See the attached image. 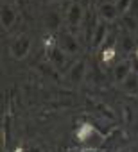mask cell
I'll return each mask as SVG.
<instances>
[{"label":"cell","instance_id":"13","mask_svg":"<svg viewBox=\"0 0 138 152\" xmlns=\"http://www.w3.org/2000/svg\"><path fill=\"white\" fill-rule=\"evenodd\" d=\"M45 27L50 31H57L61 27V15L57 11H48L45 16Z\"/></svg>","mask_w":138,"mask_h":152},{"label":"cell","instance_id":"17","mask_svg":"<svg viewBox=\"0 0 138 152\" xmlns=\"http://www.w3.org/2000/svg\"><path fill=\"white\" fill-rule=\"evenodd\" d=\"M29 152H40V150H38V148H31Z\"/></svg>","mask_w":138,"mask_h":152},{"label":"cell","instance_id":"15","mask_svg":"<svg viewBox=\"0 0 138 152\" xmlns=\"http://www.w3.org/2000/svg\"><path fill=\"white\" fill-rule=\"evenodd\" d=\"M133 2H134V0H115V6H117L120 16H124V15H127V13L131 11Z\"/></svg>","mask_w":138,"mask_h":152},{"label":"cell","instance_id":"6","mask_svg":"<svg viewBox=\"0 0 138 152\" xmlns=\"http://www.w3.org/2000/svg\"><path fill=\"white\" fill-rule=\"evenodd\" d=\"M97 15H99V20L106 22V23H113L120 18V13L115 6V2H111V0H101V2L97 4Z\"/></svg>","mask_w":138,"mask_h":152},{"label":"cell","instance_id":"10","mask_svg":"<svg viewBox=\"0 0 138 152\" xmlns=\"http://www.w3.org/2000/svg\"><path fill=\"white\" fill-rule=\"evenodd\" d=\"M118 48H122L124 54H131V52H134V50L138 48L136 39H134V34L129 32V31H124V32L120 34V38H118Z\"/></svg>","mask_w":138,"mask_h":152},{"label":"cell","instance_id":"7","mask_svg":"<svg viewBox=\"0 0 138 152\" xmlns=\"http://www.w3.org/2000/svg\"><path fill=\"white\" fill-rule=\"evenodd\" d=\"M108 36H109V23H106V22L101 20V22L97 23V27H95L92 38H90V45H92L93 48H102V45L106 43Z\"/></svg>","mask_w":138,"mask_h":152},{"label":"cell","instance_id":"11","mask_svg":"<svg viewBox=\"0 0 138 152\" xmlns=\"http://www.w3.org/2000/svg\"><path fill=\"white\" fill-rule=\"evenodd\" d=\"M16 20H18L16 9H15L11 4H4V7H2V27H4L6 31H9V29L16 23Z\"/></svg>","mask_w":138,"mask_h":152},{"label":"cell","instance_id":"16","mask_svg":"<svg viewBox=\"0 0 138 152\" xmlns=\"http://www.w3.org/2000/svg\"><path fill=\"white\" fill-rule=\"evenodd\" d=\"M77 152H101V148H90V147H81Z\"/></svg>","mask_w":138,"mask_h":152},{"label":"cell","instance_id":"9","mask_svg":"<svg viewBox=\"0 0 138 152\" xmlns=\"http://www.w3.org/2000/svg\"><path fill=\"white\" fill-rule=\"evenodd\" d=\"M84 77H86V63L83 59H79L68 68V79H70L74 84H79Z\"/></svg>","mask_w":138,"mask_h":152},{"label":"cell","instance_id":"1","mask_svg":"<svg viewBox=\"0 0 138 152\" xmlns=\"http://www.w3.org/2000/svg\"><path fill=\"white\" fill-rule=\"evenodd\" d=\"M77 140L81 141L83 147H90V148H101L102 141H104V134L95 129L92 124H81L76 131Z\"/></svg>","mask_w":138,"mask_h":152},{"label":"cell","instance_id":"12","mask_svg":"<svg viewBox=\"0 0 138 152\" xmlns=\"http://www.w3.org/2000/svg\"><path fill=\"white\" fill-rule=\"evenodd\" d=\"M120 88H122L124 93H127V95H138V73L131 72L127 77L120 83Z\"/></svg>","mask_w":138,"mask_h":152},{"label":"cell","instance_id":"14","mask_svg":"<svg viewBox=\"0 0 138 152\" xmlns=\"http://www.w3.org/2000/svg\"><path fill=\"white\" fill-rule=\"evenodd\" d=\"M122 22H124L126 31H129V32H133V34L138 31V18H136V16H133V15L129 16V13H127V15L122 16Z\"/></svg>","mask_w":138,"mask_h":152},{"label":"cell","instance_id":"18","mask_svg":"<svg viewBox=\"0 0 138 152\" xmlns=\"http://www.w3.org/2000/svg\"><path fill=\"white\" fill-rule=\"evenodd\" d=\"M52 2H65V0H52Z\"/></svg>","mask_w":138,"mask_h":152},{"label":"cell","instance_id":"3","mask_svg":"<svg viewBox=\"0 0 138 152\" xmlns=\"http://www.w3.org/2000/svg\"><path fill=\"white\" fill-rule=\"evenodd\" d=\"M31 47H32V39H31L27 34H20V36H16V38L11 41V45H9V54H11L13 59L22 61V59H25V57L29 56Z\"/></svg>","mask_w":138,"mask_h":152},{"label":"cell","instance_id":"2","mask_svg":"<svg viewBox=\"0 0 138 152\" xmlns=\"http://www.w3.org/2000/svg\"><path fill=\"white\" fill-rule=\"evenodd\" d=\"M47 59H48V63L54 66V68H57V70H66V68H70L72 64H70V56H68L57 43H54V45H48V48H47Z\"/></svg>","mask_w":138,"mask_h":152},{"label":"cell","instance_id":"8","mask_svg":"<svg viewBox=\"0 0 138 152\" xmlns=\"http://www.w3.org/2000/svg\"><path fill=\"white\" fill-rule=\"evenodd\" d=\"M133 72V66H131V59H122V61H117L113 64V79L120 84L127 75Z\"/></svg>","mask_w":138,"mask_h":152},{"label":"cell","instance_id":"5","mask_svg":"<svg viewBox=\"0 0 138 152\" xmlns=\"http://www.w3.org/2000/svg\"><path fill=\"white\" fill-rule=\"evenodd\" d=\"M57 45L70 56V57H74V56H77L79 52H81V43H79V39L76 38V34H72V31H68V32H59V36H57Z\"/></svg>","mask_w":138,"mask_h":152},{"label":"cell","instance_id":"4","mask_svg":"<svg viewBox=\"0 0 138 152\" xmlns=\"http://www.w3.org/2000/svg\"><path fill=\"white\" fill-rule=\"evenodd\" d=\"M84 15H86V11H84V7H83L79 2H74V4H70V7L66 9V15H65V20H66V25H68V29H70V31H76V29H79V27L83 25Z\"/></svg>","mask_w":138,"mask_h":152}]
</instances>
